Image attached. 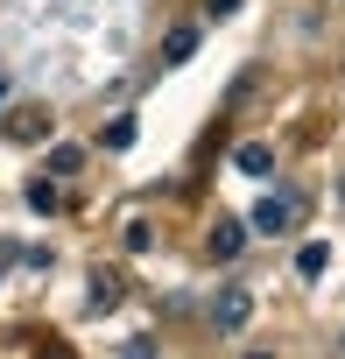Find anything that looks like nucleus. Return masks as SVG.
<instances>
[{
	"label": "nucleus",
	"mask_w": 345,
	"mask_h": 359,
	"mask_svg": "<svg viewBox=\"0 0 345 359\" xmlns=\"http://www.w3.org/2000/svg\"><path fill=\"white\" fill-rule=\"evenodd\" d=\"M120 303V282L113 275H92V310H113Z\"/></svg>",
	"instance_id": "8"
},
{
	"label": "nucleus",
	"mask_w": 345,
	"mask_h": 359,
	"mask_svg": "<svg viewBox=\"0 0 345 359\" xmlns=\"http://www.w3.org/2000/svg\"><path fill=\"white\" fill-rule=\"evenodd\" d=\"M289 219H296V205H289V198H261L247 226H254V233H289Z\"/></svg>",
	"instance_id": "2"
},
{
	"label": "nucleus",
	"mask_w": 345,
	"mask_h": 359,
	"mask_svg": "<svg viewBox=\"0 0 345 359\" xmlns=\"http://www.w3.org/2000/svg\"><path fill=\"white\" fill-rule=\"evenodd\" d=\"M120 359H155V345H148V338H127V352H120Z\"/></svg>",
	"instance_id": "10"
},
{
	"label": "nucleus",
	"mask_w": 345,
	"mask_h": 359,
	"mask_svg": "<svg viewBox=\"0 0 345 359\" xmlns=\"http://www.w3.org/2000/svg\"><path fill=\"white\" fill-rule=\"evenodd\" d=\"M191 50H198V29H177V36H169V43H162V64H184Z\"/></svg>",
	"instance_id": "6"
},
{
	"label": "nucleus",
	"mask_w": 345,
	"mask_h": 359,
	"mask_svg": "<svg viewBox=\"0 0 345 359\" xmlns=\"http://www.w3.org/2000/svg\"><path fill=\"white\" fill-rule=\"evenodd\" d=\"M240 247H247V226H240V219H219V226H212V261H233Z\"/></svg>",
	"instance_id": "4"
},
{
	"label": "nucleus",
	"mask_w": 345,
	"mask_h": 359,
	"mask_svg": "<svg viewBox=\"0 0 345 359\" xmlns=\"http://www.w3.org/2000/svg\"><path fill=\"white\" fill-rule=\"evenodd\" d=\"M205 8H212V15H233V8H240V0H205Z\"/></svg>",
	"instance_id": "11"
},
{
	"label": "nucleus",
	"mask_w": 345,
	"mask_h": 359,
	"mask_svg": "<svg viewBox=\"0 0 345 359\" xmlns=\"http://www.w3.org/2000/svg\"><path fill=\"white\" fill-rule=\"evenodd\" d=\"M247 317H254V296H247V289H219V296H212V324H219V331H240Z\"/></svg>",
	"instance_id": "1"
},
{
	"label": "nucleus",
	"mask_w": 345,
	"mask_h": 359,
	"mask_svg": "<svg viewBox=\"0 0 345 359\" xmlns=\"http://www.w3.org/2000/svg\"><path fill=\"white\" fill-rule=\"evenodd\" d=\"M247 359H275V352H247Z\"/></svg>",
	"instance_id": "12"
},
{
	"label": "nucleus",
	"mask_w": 345,
	"mask_h": 359,
	"mask_svg": "<svg viewBox=\"0 0 345 359\" xmlns=\"http://www.w3.org/2000/svg\"><path fill=\"white\" fill-rule=\"evenodd\" d=\"M106 148H113V155L134 148V120H113V127H106Z\"/></svg>",
	"instance_id": "9"
},
{
	"label": "nucleus",
	"mask_w": 345,
	"mask_h": 359,
	"mask_svg": "<svg viewBox=\"0 0 345 359\" xmlns=\"http://www.w3.org/2000/svg\"><path fill=\"white\" fill-rule=\"evenodd\" d=\"M233 162H240V176H268V169H275V148H268V141H240Z\"/></svg>",
	"instance_id": "3"
},
{
	"label": "nucleus",
	"mask_w": 345,
	"mask_h": 359,
	"mask_svg": "<svg viewBox=\"0 0 345 359\" xmlns=\"http://www.w3.org/2000/svg\"><path fill=\"white\" fill-rule=\"evenodd\" d=\"M324 268H331V247H324V240H310V247L296 254V275H303V282H317Z\"/></svg>",
	"instance_id": "5"
},
{
	"label": "nucleus",
	"mask_w": 345,
	"mask_h": 359,
	"mask_svg": "<svg viewBox=\"0 0 345 359\" xmlns=\"http://www.w3.org/2000/svg\"><path fill=\"white\" fill-rule=\"evenodd\" d=\"M8 134H15V141H43V113H15Z\"/></svg>",
	"instance_id": "7"
}]
</instances>
